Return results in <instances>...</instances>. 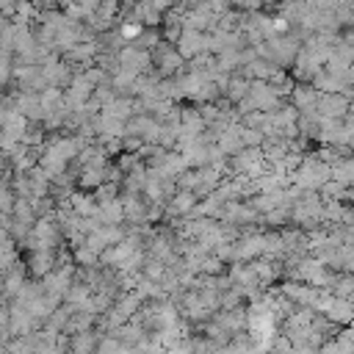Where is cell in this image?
Masks as SVG:
<instances>
[{
    "instance_id": "cell-1",
    "label": "cell",
    "mask_w": 354,
    "mask_h": 354,
    "mask_svg": "<svg viewBox=\"0 0 354 354\" xmlns=\"http://www.w3.org/2000/svg\"><path fill=\"white\" fill-rule=\"evenodd\" d=\"M318 108L324 111V116L337 119V116H343V111L348 108V100L340 97L337 91H332V97H321V100H318Z\"/></svg>"
}]
</instances>
